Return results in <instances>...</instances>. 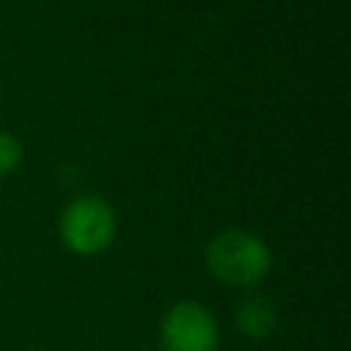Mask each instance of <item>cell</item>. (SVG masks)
<instances>
[{"mask_svg": "<svg viewBox=\"0 0 351 351\" xmlns=\"http://www.w3.org/2000/svg\"><path fill=\"white\" fill-rule=\"evenodd\" d=\"M22 143L11 134V132H0V178L11 176L19 165H22Z\"/></svg>", "mask_w": 351, "mask_h": 351, "instance_id": "cell-5", "label": "cell"}, {"mask_svg": "<svg viewBox=\"0 0 351 351\" xmlns=\"http://www.w3.org/2000/svg\"><path fill=\"white\" fill-rule=\"evenodd\" d=\"M236 326L252 340H263L277 329V307L269 296L250 293L236 304Z\"/></svg>", "mask_w": 351, "mask_h": 351, "instance_id": "cell-4", "label": "cell"}, {"mask_svg": "<svg viewBox=\"0 0 351 351\" xmlns=\"http://www.w3.org/2000/svg\"><path fill=\"white\" fill-rule=\"evenodd\" d=\"M219 329L214 313L195 302H176L159 324V348L162 351H217Z\"/></svg>", "mask_w": 351, "mask_h": 351, "instance_id": "cell-3", "label": "cell"}, {"mask_svg": "<svg viewBox=\"0 0 351 351\" xmlns=\"http://www.w3.org/2000/svg\"><path fill=\"white\" fill-rule=\"evenodd\" d=\"M118 230L115 208L99 195H80L66 203L58 219V233L66 250L74 255L104 252Z\"/></svg>", "mask_w": 351, "mask_h": 351, "instance_id": "cell-2", "label": "cell"}, {"mask_svg": "<svg viewBox=\"0 0 351 351\" xmlns=\"http://www.w3.org/2000/svg\"><path fill=\"white\" fill-rule=\"evenodd\" d=\"M206 266L214 280L228 288H252L271 269V252L258 233L228 228L206 247Z\"/></svg>", "mask_w": 351, "mask_h": 351, "instance_id": "cell-1", "label": "cell"}]
</instances>
